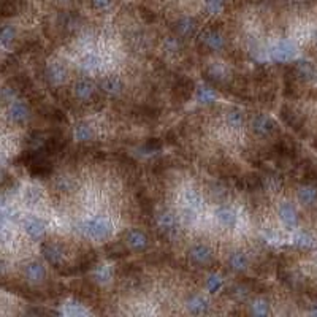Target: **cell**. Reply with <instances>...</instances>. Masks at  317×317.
I'll return each instance as SVG.
<instances>
[{
    "label": "cell",
    "mask_w": 317,
    "mask_h": 317,
    "mask_svg": "<svg viewBox=\"0 0 317 317\" xmlns=\"http://www.w3.org/2000/svg\"><path fill=\"white\" fill-rule=\"evenodd\" d=\"M186 265L195 269H213L217 263L216 246L213 241L192 240L186 244L184 251Z\"/></svg>",
    "instance_id": "cell-1"
},
{
    "label": "cell",
    "mask_w": 317,
    "mask_h": 317,
    "mask_svg": "<svg viewBox=\"0 0 317 317\" xmlns=\"http://www.w3.org/2000/svg\"><path fill=\"white\" fill-rule=\"evenodd\" d=\"M119 240L124 248L127 249L128 255L132 254H146L152 249V244H154V238L152 235L142 227H130L125 229L121 235Z\"/></svg>",
    "instance_id": "cell-2"
},
{
    "label": "cell",
    "mask_w": 317,
    "mask_h": 317,
    "mask_svg": "<svg viewBox=\"0 0 317 317\" xmlns=\"http://www.w3.org/2000/svg\"><path fill=\"white\" fill-rule=\"evenodd\" d=\"M32 108H30V100H21L13 99L7 103H4V119L5 124H8L13 128H24L29 125L32 119Z\"/></svg>",
    "instance_id": "cell-3"
},
{
    "label": "cell",
    "mask_w": 317,
    "mask_h": 317,
    "mask_svg": "<svg viewBox=\"0 0 317 317\" xmlns=\"http://www.w3.org/2000/svg\"><path fill=\"white\" fill-rule=\"evenodd\" d=\"M167 27L171 33L176 35V37L187 43L189 40L197 38V35L200 33L202 21L192 15H181V16H176L174 19H171Z\"/></svg>",
    "instance_id": "cell-4"
},
{
    "label": "cell",
    "mask_w": 317,
    "mask_h": 317,
    "mask_svg": "<svg viewBox=\"0 0 317 317\" xmlns=\"http://www.w3.org/2000/svg\"><path fill=\"white\" fill-rule=\"evenodd\" d=\"M297 200L304 208H312L317 203V186L303 184L297 189Z\"/></svg>",
    "instance_id": "cell-5"
},
{
    "label": "cell",
    "mask_w": 317,
    "mask_h": 317,
    "mask_svg": "<svg viewBox=\"0 0 317 317\" xmlns=\"http://www.w3.org/2000/svg\"><path fill=\"white\" fill-rule=\"evenodd\" d=\"M92 11L102 15V13H108L113 8V0H89Z\"/></svg>",
    "instance_id": "cell-6"
},
{
    "label": "cell",
    "mask_w": 317,
    "mask_h": 317,
    "mask_svg": "<svg viewBox=\"0 0 317 317\" xmlns=\"http://www.w3.org/2000/svg\"><path fill=\"white\" fill-rule=\"evenodd\" d=\"M225 4H227V0H203L205 10L208 11L209 15L220 13L222 8L225 7Z\"/></svg>",
    "instance_id": "cell-7"
},
{
    "label": "cell",
    "mask_w": 317,
    "mask_h": 317,
    "mask_svg": "<svg viewBox=\"0 0 317 317\" xmlns=\"http://www.w3.org/2000/svg\"><path fill=\"white\" fill-rule=\"evenodd\" d=\"M54 2L57 4V5H70V4H72L73 2V0H54Z\"/></svg>",
    "instance_id": "cell-8"
}]
</instances>
